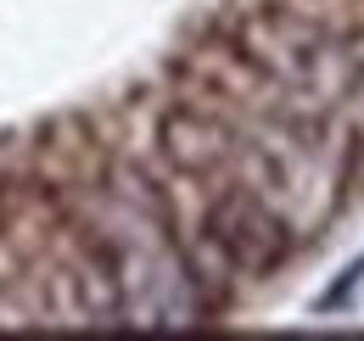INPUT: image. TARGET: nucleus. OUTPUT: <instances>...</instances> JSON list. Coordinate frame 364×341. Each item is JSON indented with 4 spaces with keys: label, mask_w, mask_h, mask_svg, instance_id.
Returning <instances> with one entry per match:
<instances>
[{
    "label": "nucleus",
    "mask_w": 364,
    "mask_h": 341,
    "mask_svg": "<svg viewBox=\"0 0 364 341\" xmlns=\"http://www.w3.org/2000/svg\"><path fill=\"white\" fill-rule=\"evenodd\" d=\"M235 45L291 107L297 101H309V107L342 101L364 79V62L353 50V40H342L336 28H325L309 11H291V6L247 11L235 23Z\"/></svg>",
    "instance_id": "1"
},
{
    "label": "nucleus",
    "mask_w": 364,
    "mask_h": 341,
    "mask_svg": "<svg viewBox=\"0 0 364 341\" xmlns=\"http://www.w3.org/2000/svg\"><path fill=\"white\" fill-rule=\"evenodd\" d=\"M202 235L235 274H274L297 247L286 213H274L269 196L247 190V185H230V179L213 190V202L202 213Z\"/></svg>",
    "instance_id": "2"
},
{
    "label": "nucleus",
    "mask_w": 364,
    "mask_h": 341,
    "mask_svg": "<svg viewBox=\"0 0 364 341\" xmlns=\"http://www.w3.org/2000/svg\"><path fill=\"white\" fill-rule=\"evenodd\" d=\"M157 146H163V157H168L185 179H202V185L235 179L241 157H247L241 134H235L225 118L202 112V107H168L163 124H157Z\"/></svg>",
    "instance_id": "3"
}]
</instances>
